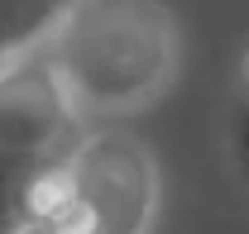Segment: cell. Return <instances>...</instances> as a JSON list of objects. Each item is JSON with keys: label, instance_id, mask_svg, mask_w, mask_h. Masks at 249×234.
Returning a JSON list of instances; mask_svg holds the SVG:
<instances>
[{"label": "cell", "instance_id": "1", "mask_svg": "<svg viewBox=\"0 0 249 234\" xmlns=\"http://www.w3.org/2000/svg\"><path fill=\"white\" fill-rule=\"evenodd\" d=\"M48 67L82 110H134L173 82L178 33L158 0H82L48 38Z\"/></svg>", "mask_w": 249, "mask_h": 234}, {"label": "cell", "instance_id": "2", "mask_svg": "<svg viewBox=\"0 0 249 234\" xmlns=\"http://www.w3.org/2000/svg\"><path fill=\"white\" fill-rule=\"evenodd\" d=\"M87 144L82 115L67 100L43 53L10 62L0 77V234L29 225V196L48 172Z\"/></svg>", "mask_w": 249, "mask_h": 234}, {"label": "cell", "instance_id": "3", "mask_svg": "<svg viewBox=\"0 0 249 234\" xmlns=\"http://www.w3.org/2000/svg\"><path fill=\"white\" fill-rule=\"evenodd\" d=\"M154 163L129 134H96L29 196V225L53 234H144L154 215Z\"/></svg>", "mask_w": 249, "mask_h": 234}, {"label": "cell", "instance_id": "4", "mask_svg": "<svg viewBox=\"0 0 249 234\" xmlns=\"http://www.w3.org/2000/svg\"><path fill=\"white\" fill-rule=\"evenodd\" d=\"M77 5L82 0H0V58H29V48L48 43Z\"/></svg>", "mask_w": 249, "mask_h": 234}, {"label": "cell", "instance_id": "5", "mask_svg": "<svg viewBox=\"0 0 249 234\" xmlns=\"http://www.w3.org/2000/svg\"><path fill=\"white\" fill-rule=\"evenodd\" d=\"M19 234H53V230H43V225H24Z\"/></svg>", "mask_w": 249, "mask_h": 234}, {"label": "cell", "instance_id": "6", "mask_svg": "<svg viewBox=\"0 0 249 234\" xmlns=\"http://www.w3.org/2000/svg\"><path fill=\"white\" fill-rule=\"evenodd\" d=\"M5 67H10V62H5V58H0V77H5Z\"/></svg>", "mask_w": 249, "mask_h": 234}]
</instances>
